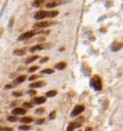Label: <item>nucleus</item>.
Instances as JSON below:
<instances>
[{"mask_svg":"<svg viewBox=\"0 0 123 131\" xmlns=\"http://www.w3.org/2000/svg\"><path fill=\"white\" fill-rule=\"evenodd\" d=\"M59 15L58 11H38L35 13L34 19L37 21H42L46 18H55L56 16Z\"/></svg>","mask_w":123,"mask_h":131,"instance_id":"nucleus-1","label":"nucleus"},{"mask_svg":"<svg viewBox=\"0 0 123 131\" xmlns=\"http://www.w3.org/2000/svg\"><path fill=\"white\" fill-rule=\"evenodd\" d=\"M90 85L91 87L94 88V90L96 91H101L102 88H103V85H102V79L99 75H94L91 80H90Z\"/></svg>","mask_w":123,"mask_h":131,"instance_id":"nucleus-2","label":"nucleus"},{"mask_svg":"<svg viewBox=\"0 0 123 131\" xmlns=\"http://www.w3.org/2000/svg\"><path fill=\"white\" fill-rule=\"evenodd\" d=\"M36 33H38V32H37V31H35V30H29V31H26V32H24V33H22V34H21V35L19 36L18 40H19V41H22V40L29 39V38L33 37Z\"/></svg>","mask_w":123,"mask_h":131,"instance_id":"nucleus-3","label":"nucleus"},{"mask_svg":"<svg viewBox=\"0 0 123 131\" xmlns=\"http://www.w3.org/2000/svg\"><path fill=\"white\" fill-rule=\"evenodd\" d=\"M84 110H85V107H84L83 105H77V106H75V107H74L73 111H72V112H71V114H70V116H71L72 118L77 117V116L80 115L82 112H84Z\"/></svg>","mask_w":123,"mask_h":131,"instance_id":"nucleus-4","label":"nucleus"},{"mask_svg":"<svg viewBox=\"0 0 123 131\" xmlns=\"http://www.w3.org/2000/svg\"><path fill=\"white\" fill-rule=\"evenodd\" d=\"M54 22H47V21H41L39 23H36L33 25L34 28H45V27H48L52 24H54Z\"/></svg>","mask_w":123,"mask_h":131,"instance_id":"nucleus-5","label":"nucleus"},{"mask_svg":"<svg viewBox=\"0 0 123 131\" xmlns=\"http://www.w3.org/2000/svg\"><path fill=\"white\" fill-rule=\"evenodd\" d=\"M12 114L14 116H23L26 114V111L22 108H15L13 111H12Z\"/></svg>","mask_w":123,"mask_h":131,"instance_id":"nucleus-6","label":"nucleus"},{"mask_svg":"<svg viewBox=\"0 0 123 131\" xmlns=\"http://www.w3.org/2000/svg\"><path fill=\"white\" fill-rule=\"evenodd\" d=\"M46 102V98L45 97H35L32 100V103L36 104V105H41V104H44Z\"/></svg>","mask_w":123,"mask_h":131,"instance_id":"nucleus-7","label":"nucleus"},{"mask_svg":"<svg viewBox=\"0 0 123 131\" xmlns=\"http://www.w3.org/2000/svg\"><path fill=\"white\" fill-rule=\"evenodd\" d=\"M45 85L44 81H36V82H33V83L29 84V87L31 89H34V88H41Z\"/></svg>","mask_w":123,"mask_h":131,"instance_id":"nucleus-8","label":"nucleus"},{"mask_svg":"<svg viewBox=\"0 0 123 131\" xmlns=\"http://www.w3.org/2000/svg\"><path fill=\"white\" fill-rule=\"evenodd\" d=\"M62 4V2L61 1H52V2H49V3H47L46 4V7L49 9H51V8H54V7H57V6H59V5H61Z\"/></svg>","mask_w":123,"mask_h":131,"instance_id":"nucleus-9","label":"nucleus"},{"mask_svg":"<svg viewBox=\"0 0 123 131\" xmlns=\"http://www.w3.org/2000/svg\"><path fill=\"white\" fill-rule=\"evenodd\" d=\"M122 47H123V43H120V42H114L112 46V51H114V52H116V51L120 50Z\"/></svg>","mask_w":123,"mask_h":131,"instance_id":"nucleus-10","label":"nucleus"},{"mask_svg":"<svg viewBox=\"0 0 123 131\" xmlns=\"http://www.w3.org/2000/svg\"><path fill=\"white\" fill-rule=\"evenodd\" d=\"M26 79V75H24V74H22V75H20V76H18L15 80H14V84H20V83H22L24 80Z\"/></svg>","mask_w":123,"mask_h":131,"instance_id":"nucleus-11","label":"nucleus"},{"mask_svg":"<svg viewBox=\"0 0 123 131\" xmlns=\"http://www.w3.org/2000/svg\"><path fill=\"white\" fill-rule=\"evenodd\" d=\"M47 45H43V44H38V45H35L33 47H31L29 49V51L31 52V53H33L35 51H38V50H42V49H44Z\"/></svg>","mask_w":123,"mask_h":131,"instance_id":"nucleus-12","label":"nucleus"},{"mask_svg":"<svg viewBox=\"0 0 123 131\" xmlns=\"http://www.w3.org/2000/svg\"><path fill=\"white\" fill-rule=\"evenodd\" d=\"M25 49H16L13 51V54L14 55H17V56H23L25 54Z\"/></svg>","mask_w":123,"mask_h":131,"instance_id":"nucleus-13","label":"nucleus"},{"mask_svg":"<svg viewBox=\"0 0 123 131\" xmlns=\"http://www.w3.org/2000/svg\"><path fill=\"white\" fill-rule=\"evenodd\" d=\"M34 119L31 118V117H24V118H22V119H20V121L22 122V123H25V124H27V123H30V122H32Z\"/></svg>","mask_w":123,"mask_h":131,"instance_id":"nucleus-14","label":"nucleus"},{"mask_svg":"<svg viewBox=\"0 0 123 131\" xmlns=\"http://www.w3.org/2000/svg\"><path fill=\"white\" fill-rule=\"evenodd\" d=\"M67 67V64L65 63V62H61V63H58L56 66H55V68H56L57 70H64L65 68Z\"/></svg>","mask_w":123,"mask_h":131,"instance_id":"nucleus-15","label":"nucleus"},{"mask_svg":"<svg viewBox=\"0 0 123 131\" xmlns=\"http://www.w3.org/2000/svg\"><path fill=\"white\" fill-rule=\"evenodd\" d=\"M37 59H38V56H37V55H34V56H31V57H29L28 59H26V61H25V64H31L32 62H34V61H36Z\"/></svg>","mask_w":123,"mask_h":131,"instance_id":"nucleus-16","label":"nucleus"},{"mask_svg":"<svg viewBox=\"0 0 123 131\" xmlns=\"http://www.w3.org/2000/svg\"><path fill=\"white\" fill-rule=\"evenodd\" d=\"M45 0H34L32 2V6L33 7H39L40 5H42L44 3Z\"/></svg>","mask_w":123,"mask_h":131,"instance_id":"nucleus-17","label":"nucleus"},{"mask_svg":"<svg viewBox=\"0 0 123 131\" xmlns=\"http://www.w3.org/2000/svg\"><path fill=\"white\" fill-rule=\"evenodd\" d=\"M57 95V91L56 90H50L46 93V97L48 98H52V97H55Z\"/></svg>","mask_w":123,"mask_h":131,"instance_id":"nucleus-18","label":"nucleus"},{"mask_svg":"<svg viewBox=\"0 0 123 131\" xmlns=\"http://www.w3.org/2000/svg\"><path fill=\"white\" fill-rule=\"evenodd\" d=\"M30 128H31V126H29V125H27V124H24V125H21V126H19V129L22 130V131H28Z\"/></svg>","mask_w":123,"mask_h":131,"instance_id":"nucleus-19","label":"nucleus"},{"mask_svg":"<svg viewBox=\"0 0 123 131\" xmlns=\"http://www.w3.org/2000/svg\"><path fill=\"white\" fill-rule=\"evenodd\" d=\"M7 120L8 121H10V122H16V121H18L19 119H18V118H17V116H9L8 118H7Z\"/></svg>","mask_w":123,"mask_h":131,"instance_id":"nucleus-20","label":"nucleus"},{"mask_svg":"<svg viewBox=\"0 0 123 131\" xmlns=\"http://www.w3.org/2000/svg\"><path fill=\"white\" fill-rule=\"evenodd\" d=\"M41 73H43V74H52V73H54V70H52V69H45L43 70Z\"/></svg>","mask_w":123,"mask_h":131,"instance_id":"nucleus-21","label":"nucleus"},{"mask_svg":"<svg viewBox=\"0 0 123 131\" xmlns=\"http://www.w3.org/2000/svg\"><path fill=\"white\" fill-rule=\"evenodd\" d=\"M22 106L24 108H26V109H31V108L33 107V103H29V102H24L23 104H22Z\"/></svg>","mask_w":123,"mask_h":131,"instance_id":"nucleus-22","label":"nucleus"},{"mask_svg":"<svg viewBox=\"0 0 123 131\" xmlns=\"http://www.w3.org/2000/svg\"><path fill=\"white\" fill-rule=\"evenodd\" d=\"M45 113V109L43 108H39V109H37L36 111H35V114L36 115H42V114H44Z\"/></svg>","mask_w":123,"mask_h":131,"instance_id":"nucleus-23","label":"nucleus"},{"mask_svg":"<svg viewBox=\"0 0 123 131\" xmlns=\"http://www.w3.org/2000/svg\"><path fill=\"white\" fill-rule=\"evenodd\" d=\"M12 95L14 96V97H22L23 94H22V92H21V91H14L12 93Z\"/></svg>","mask_w":123,"mask_h":131,"instance_id":"nucleus-24","label":"nucleus"},{"mask_svg":"<svg viewBox=\"0 0 123 131\" xmlns=\"http://www.w3.org/2000/svg\"><path fill=\"white\" fill-rule=\"evenodd\" d=\"M39 69V67L38 66H33V67H30L29 69H28V72H36L37 70Z\"/></svg>","mask_w":123,"mask_h":131,"instance_id":"nucleus-25","label":"nucleus"},{"mask_svg":"<svg viewBox=\"0 0 123 131\" xmlns=\"http://www.w3.org/2000/svg\"><path fill=\"white\" fill-rule=\"evenodd\" d=\"M40 77V75H38V74H34V75H31L29 78H28V80H30V81H33L35 79H37V78H39Z\"/></svg>","mask_w":123,"mask_h":131,"instance_id":"nucleus-26","label":"nucleus"},{"mask_svg":"<svg viewBox=\"0 0 123 131\" xmlns=\"http://www.w3.org/2000/svg\"><path fill=\"white\" fill-rule=\"evenodd\" d=\"M75 127H74V123L73 122H71L69 125H68V127H67V131H73V129H74Z\"/></svg>","mask_w":123,"mask_h":131,"instance_id":"nucleus-27","label":"nucleus"},{"mask_svg":"<svg viewBox=\"0 0 123 131\" xmlns=\"http://www.w3.org/2000/svg\"><path fill=\"white\" fill-rule=\"evenodd\" d=\"M56 118V111H53L52 113H50L49 115V119H54Z\"/></svg>","mask_w":123,"mask_h":131,"instance_id":"nucleus-28","label":"nucleus"},{"mask_svg":"<svg viewBox=\"0 0 123 131\" xmlns=\"http://www.w3.org/2000/svg\"><path fill=\"white\" fill-rule=\"evenodd\" d=\"M26 94H27V95H30V96L36 95V91H35L34 89H30V90H28V91L26 92Z\"/></svg>","mask_w":123,"mask_h":131,"instance_id":"nucleus-29","label":"nucleus"},{"mask_svg":"<svg viewBox=\"0 0 123 131\" xmlns=\"http://www.w3.org/2000/svg\"><path fill=\"white\" fill-rule=\"evenodd\" d=\"M48 60H49L48 57H44V58H42V59L40 60V64H44V63H46Z\"/></svg>","mask_w":123,"mask_h":131,"instance_id":"nucleus-30","label":"nucleus"},{"mask_svg":"<svg viewBox=\"0 0 123 131\" xmlns=\"http://www.w3.org/2000/svg\"><path fill=\"white\" fill-rule=\"evenodd\" d=\"M1 131H13V128H11V127H3L1 129Z\"/></svg>","mask_w":123,"mask_h":131,"instance_id":"nucleus-31","label":"nucleus"},{"mask_svg":"<svg viewBox=\"0 0 123 131\" xmlns=\"http://www.w3.org/2000/svg\"><path fill=\"white\" fill-rule=\"evenodd\" d=\"M44 122V119H38V120H36V124H42Z\"/></svg>","mask_w":123,"mask_h":131,"instance_id":"nucleus-32","label":"nucleus"},{"mask_svg":"<svg viewBox=\"0 0 123 131\" xmlns=\"http://www.w3.org/2000/svg\"><path fill=\"white\" fill-rule=\"evenodd\" d=\"M11 88H13V85H12V84H6V85H5V89H11Z\"/></svg>","mask_w":123,"mask_h":131,"instance_id":"nucleus-33","label":"nucleus"},{"mask_svg":"<svg viewBox=\"0 0 123 131\" xmlns=\"http://www.w3.org/2000/svg\"><path fill=\"white\" fill-rule=\"evenodd\" d=\"M13 21H14V18H12L11 20H10V23H9V26H10V27L13 25Z\"/></svg>","mask_w":123,"mask_h":131,"instance_id":"nucleus-34","label":"nucleus"},{"mask_svg":"<svg viewBox=\"0 0 123 131\" xmlns=\"http://www.w3.org/2000/svg\"><path fill=\"white\" fill-rule=\"evenodd\" d=\"M85 131H91V128H90V127H87V128H86V130Z\"/></svg>","mask_w":123,"mask_h":131,"instance_id":"nucleus-35","label":"nucleus"},{"mask_svg":"<svg viewBox=\"0 0 123 131\" xmlns=\"http://www.w3.org/2000/svg\"><path fill=\"white\" fill-rule=\"evenodd\" d=\"M1 129H2V128H1V126H0V131H1Z\"/></svg>","mask_w":123,"mask_h":131,"instance_id":"nucleus-36","label":"nucleus"}]
</instances>
